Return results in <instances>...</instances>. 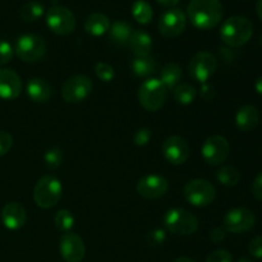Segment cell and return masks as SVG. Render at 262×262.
Returning <instances> with one entry per match:
<instances>
[{"mask_svg": "<svg viewBox=\"0 0 262 262\" xmlns=\"http://www.w3.org/2000/svg\"><path fill=\"white\" fill-rule=\"evenodd\" d=\"M224 8L220 0H191L187 15L192 26L199 30H211L223 19Z\"/></svg>", "mask_w": 262, "mask_h": 262, "instance_id": "obj_1", "label": "cell"}, {"mask_svg": "<svg viewBox=\"0 0 262 262\" xmlns=\"http://www.w3.org/2000/svg\"><path fill=\"white\" fill-rule=\"evenodd\" d=\"M253 25L248 18L233 15L225 19L220 27V38L229 48H241L251 40Z\"/></svg>", "mask_w": 262, "mask_h": 262, "instance_id": "obj_2", "label": "cell"}, {"mask_svg": "<svg viewBox=\"0 0 262 262\" xmlns=\"http://www.w3.org/2000/svg\"><path fill=\"white\" fill-rule=\"evenodd\" d=\"M138 101L145 110L155 113L165 105L168 90L158 78H147L138 89Z\"/></svg>", "mask_w": 262, "mask_h": 262, "instance_id": "obj_3", "label": "cell"}, {"mask_svg": "<svg viewBox=\"0 0 262 262\" xmlns=\"http://www.w3.org/2000/svg\"><path fill=\"white\" fill-rule=\"evenodd\" d=\"M61 192V182L56 177L43 176L36 183L33 189V200L41 209H51L60 201Z\"/></svg>", "mask_w": 262, "mask_h": 262, "instance_id": "obj_4", "label": "cell"}, {"mask_svg": "<svg viewBox=\"0 0 262 262\" xmlns=\"http://www.w3.org/2000/svg\"><path fill=\"white\" fill-rule=\"evenodd\" d=\"M164 225L173 234L192 235L199 229V220L188 210L174 207L164 215Z\"/></svg>", "mask_w": 262, "mask_h": 262, "instance_id": "obj_5", "label": "cell"}, {"mask_svg": "<svg viewBox=\"0 0 262 262\" xmlns=\"http://www.w3.org/2000/svg\"><path fill=\"white\" fill-rule=\"evenodd\" d=\"M15 54L26 63L40 61L46 54V42L41 36L35 33H26L15 41Z\"/></svg>", "mask_w": 262, "mask_h": 262, "instance_id": "obj_6", "label": "cell"}, {"mask_svg": "<svg viewBox=\"0 0 262 262\" xmlns=\"http://www.w3.org/2000/svg\"><path fill=\"white\" fill-rule=\"evenodd\" d=\"M184 199L188 204L196 207L209 206L216 197V189L214 184L206 179H192L184 186Z\"/></svg>", "mask_w": 262, "mask_h": 262, "instance_id": "obj_7", "label": "cell"}, {"mask_svg": "<svg viewBox=\"0 0 262 262\" xmlns=\"http://www.w3.org/2000/svg\"><path fill=\"white\" fill-rule=\"evenodd\" d=\"M76 17L73 12L61 5H53L46 12V25L51 32L59 36L69 35L76 28Z\"/></svg>", "mask_w": 262, "mask_h": 262, "instance_id": "obj_8", "label": "cell"}, {"mask_svg": "<svg viewBox=\"0 0 262 262\" xmlns=\"http://www.w3.org/2000/svg\"><path fill=\"white\" fill-rule=\"evenodd\" d=\"M94 84L87 76L76 74L67 79L61 86V96L69 104H78L91 95Z\"/></svg>", "mask_w": 262, "mask_h": 262, "instance_id": "obj_9", "label": "cell"}, {"mask_svg": "<svg viewBox=\"0 0 262 262\" xmlns=\"http://www.w3.org/2000/svg\"><path fill=\"white\" fill-rule=\"evenodd\" d=\"M230 154V145L223 136L215 135L206 138L201 147V155L205 163L215 166L220 165L228 159Z\"/></svg>", "mask_w": 262, "mask_h": 262, "instance_id": "obj_10", "label": "cell"}, {"mask_svg": "<svg viewBox=\"0 0 262 262\" xmlns=\"http://www.w3.org/2000/svg\"><path fill=\"white\" fill-rule=\"evenodd\" d=\"M256 223V216L251 210L246 207H234L225 214L223 219L225 232L233 234H242L253 228Z\"/></svg>", "mask_w": 262, "mask_h": 262, "instance_id": "obj_11", "label": "cell"}, {"mask_svg": "<svg viewBox=\"0 0 262 262\" xmlns=\"http://www.w3.org/2000/svg\"><path fill=\"white\" fill-rule=\"evenodd\" d=\"M216 58L209 51H200L191 59L188 66V73L194 81L206 83L216 71Z\"/></svg>", "mask_w": 262, "mask_h": 262, "instance_id": "obj_12", "label": "cell"}, {"mask_svg": "<svg viewBox=\"0 0 262 262\" xmlns=\"http://www.w3.org/2000/svg\"><path fill=\"white\" fill-rule=\"evenodd\" d=\"M186 14L179 8L166 10L159 20V32L165 38H176L186 30Z\"/></svg>", "mask_w": 262, "mask_h": 262, "instance_id": "obj_13", "label": "cell"}, {"mask_svg": "<svg viewBox=\"0 0 262 262\" xmlns=\"http://www.w3.org/2000/svg\"><path fill=\"white\" fill-rule=\"evenodd\" d=\"M137 193L142 199L158 200L163 197L169 189V182L165 177L159 174H148L137 182Z\"/></svg>", "mask_w": 262, "mask_h": 262, "instance_id": "obj_14", "label": "cell"}, {"mask_svg": "<svg viewBox=\"0 0 262 262\" xmlns=\"http://www.w3.org/2000/svg\"><path fill=\"white\" fill-rule=\"evenodd\" d=\"M59 252L66 262H81L86 253L83 239L73 232L64 233L59 241Z\"/></svg>", "mask_w": 262, "mask_h": 262, "instance_id": "obj_15", "label": "cell"}, {"mask_svg": "<svg viewBox=\"0 0 262 262\" xmlns=\"http://www.w3.org/2000/svg\"><path fill=\"white\" fill-rule=\"evenodd\" d=\"M161 151L166 160L173 165H182L189 158V146L181 136H170L161 146Z\"/></svg>", "mask_w": 262, "mask_h": 262, "instance_id": "obj_16", "label": "cell"}, {"mask_svg": "<svg viewBox=\"0 0 262 262\" xmlns=\"http://www.w3.org/2000/svg\"><path fill=\"white\" fill-rule=\"evenodd\" d=\"M2 222L9 230H19L27 222V212L19 202H8L2 210Z\"/></svg>", "mask_w": 262, "mask_h": 262, "instance_id": "obj_17", "label": "cell"}, {"mask_svg": "<svg viewBox=\"0 0 262 262\" xmlns=\"http://www.w3.org/2000/svg\"><path fill=\"white\" fill-rule=\"evenodd\" d=\"M22 92L20 77L12 69L0 68V99L14 100Z\"/></svg>", "mask_w": 262, "mask_h": 262, "instance_id": "obj_18", "label": "cell"}, {"mask_svg": "<svg viewBox=\"0 0 262 262\" xmlns=\"http://www.w3.org/2000/svg\"><path fill=\"white\" fill-rule=\"evenodd\" d=\"M28 99L37 104H45L51 97V84L42 77H33L26 84Z\"/></svg>", "mask_w": 262, "mask_h": 262, "instance_id": "obj_19", "label": "cell"}, {"mask_svg": "<svg viewBox=\"0 0 262 262\" xmlns=\"http://www.w3.org/2000/svg\"><path fill=\"white\" fill-rule=\"evenodd\" d=\"M260 123V113L253 105H243L235 114V125L241 132H251Z\"/></svg>", "mask_w": 262, "mask_h": 262, "instance_id": "obj_20", "label": "cell"}, {"mask_svg": "<svg viewBox=\"0 0 262 262\" xmlns=\"http://www.w3.org/2000/svg\"><path fill=\"white\" fill-rule=\"evenodd\" d=\"M128 43H129L130 50L135 54L136 58L148 56L151 49H152V38L146 31L142 30L133 31Z\"/></svg>", "mask_w": 262, "mask_h": 262, "instance_id": "obj_21", "label": "cell"}, {"mask_svg": "<svg viewBox=\"0 0 262 262\" xmlns=\"http://www.w3.org/2000/svg\"><path fill=\"white\" fill-rule=\"evenodd\" d=\"M110 28V19L104 13H92L86 18L84 30L89 35L99 37L105 35Z\"/></svg>", "mask_w": 262, "mask_h": 262, "instance_id": "obj_22", "label": "cell"}, {"mask_svg": "<svg viewBox=\"0 0 262 262\" xmlns=\"http://www.w3.org/2000/svg\"><path fill=\"white\" fill-rule=\"evenodd\" d=\"M107 32H109V37L112 42H114L115 45H125L129 41L133 28L129 23L124 22V20H115L114 23L110 25Z\"/></svg>", "mask_w": 262, "mask_h": 262, "instance_id": "obj_23", "label": "cell"}, {"mask_svg": "<svg viewBox=\"0 0 262 262\" xmlns=\"http://www.w3.org/2000/svg\"><path fill=\"white\" fill-rule=\"evenodd\" d=\"M182 79V69L174 61L165 64L160 71V81L166 90H173Z\"/></svg>", "mask_w": 262, "mask_h": 262, "instance_id": "obj_24", "label": "cell"}, {"mask_svg": "<svg viewBox=\"0 0 262 262\" xmlns=\"http://www.w3.org/2000/svg\"><path fill=\"white\" fill-rule=\"evenodd\" d=\"M130 68L135 76L140 77V78H145V77L151 76L158 69V63L151 56H142V58H135L130 63Z\"/></svg>", "mask_w": 262, "mask_h": 262, "instance_id": "obj_25", "label": "cell"}, {"mask_svg": "<svg viewBox=\"0 0 262 262\" xmlns=\"http://www.w3.org/2000/svg\"><path fill=\"white\" fill-rule=\"evenodd\" d=\"M132 15L135 20L140 25L146 26L151 23L154 17V12L151 5L146 0H136L132 5Z\"/></svg>", "mask_w": 262, "mask_h": 262, "instance_id": "obj_26", "label": "cell"}, {"mask_svg": "<svg viewBox=\"0 0 262 262\" xmlns=\"http://www.w3.org/2000/svg\"><path fill=\"white\" fill-rule=\"evenodd\" d=\"M45 14V8L40 2H28L23 4L19 9L20 19L25 22H36Z\"/></svg>", "mask_w": 262, "mask_h": 262, "instance_id": "obj_27", "label": "cell"}, {"mask_svg": "<svg viewBox=\"0 0 262 262\" xmlns=\"http://www.w3.org/2000/svg\"><path fill=\"white\" fill-rule=\"evenodd\" d=\"M197 91L194 86L189 83H179L173 89L174 100L179 105H189L196 99Z\"/></svg>", "mask_w": 262, "mask_h": 262, "instance_id": "obj_28", "label": "cell"}, {"mask_svg": "<svg viewBox=\"0 0 262 262\" xmlns=\"http://www.w3.org/2000/svg\"><path fill=\"white\" fill-rule=\"evenodd\" d=\"M216 179L220 184L225 187L237 186L241 179V173L235 166L224 165L216 171Z\"/></svg>", "mask_w": 262, "mask_h": 262, "instance_id": "obj_29", "label": "cell"}, {"mask_svg": "<svg viewBox=\"0 0 262 262\" xmlns=\"http://www.w3.org/2000/svg\"><path fill=\"white\" fill-rule=\"evenodd\" d=\"M74 223H76V219L69 210L61 209L56 212L55 225L61 232H71L72 228L74 227Z\"/></svg>", "mask_w": 262, "mask_h": 262, "instance_id": "obj_30", "label": "cell"}, {"mask_svg": "<svg viewBox=\"0 0 262 262\" xmlns=\"http://www.w3.org/2000/svg\"><path fill=\"white\" fill-rule=\"evenodd\" d=\"M63 151L58 147L50 148V150L46 151L45 155H43V160H45L46 166H48L49 169H51V170L58 169L59 166L61 165V163H63Z\"/></svg>", "mask_w": 262, "mask_h": 262, "instance_id": "obj_31", "label": "cell"}, {"mask_svg": "<svg viewBox=\"0 0 262 262\" xmlns=\"http://www.w3.org/2000/svg\"><path fill=\"white\" fill-rule=\"evenodd\" d=\"M95 74H96V77L100 81L107 83V82H112L114 79L115 71L110 64L104 63V61H99L95 66Z\"/></svg>", "mask_w": 262, "mask_h": 262, "instance_id": "obj_32", "label": "cell"}, {"mask_svg": "<svg viewBox=\"0 0 262 262\" xmlns=\"http://www.w3.org/2000/svg\"><path fill=\"white\" fill-rule=\"evenodd\" d=\"M14 55V49L8 41L0 40V66H5L12 60Z\"/></svg>", "mask_w": 262, "mask_h": 262, "instance_id": "obj_33", "label": "cell"}, {"mask_svg": "<svg viewBox=\"0 0 262 262\" xmlns=\"http://www.w3.org/2000/svg\"><path fill=\"white\" fill-rule=\"evenodd\" d=\"M164 241H165V230L163 229H154L148 232L147 235H146V242L150 246H154V247L161 246Z\"/></svg>", "mask_w": 262, "mask_h": 262, "instance_id": "obj_34", "label": "cell"}, {"mask_svg": "<svg viewBox=\"0 0 262 262\" xmlns=\"http://www.w3.org/2000/svg\"><path fill=\"white\" fill-rule=\"evenodd\" d=\"M151 140V130L148 128H141L136 132L135 138V145L138 146V147H143V146L147 145Z\"/></svg>", "mask_w": 262, "mask_h": 262, "instance_id": "obj_35", "label": "cell"}, {"mask_svg": "<svg viewBox=\"0 0 262 262\" xmlns=\"http://www.w3.org/2000/svg\"><path fill=\"white\" fill-rule=\"evenodd\" d=\"M13 145V138L5 130H0V158L7 155L9 150L12 148Z\"/></svg>", "mask_w": 262, "mask_h": 262, "instance_id": "obj_36", "label": "cell"}, {"mask_svg": "<svg viewBox=\"0 0 262 262\" xmlns=\"http://www.w3.org/2000/svg\"><path fill=\"white\" fill-rule=\"evenodd\" d=\"M206 262H233V258L228 251L216 250L207 256Z\"/></svg>", "mask_w": 262, "mask_h": 262, "instance_id": "obj_37", "label": "cell"}, {"mask_svg": "<svg viewBox=\"0 0 262 262\" xmlns=\"http://www.w3.org/2000/svg\"><path fill=\"white\" fill-rule=\"evenodd\" d=\"M248 252H250V255L252 256V257L261 260L262 258V235L253 238V239L251 241L250 245H248Z\"/></svg>", "mask_w": 262, "mask_h": 262, "instance_id": "obj_38", "label": "cell"}, {"mask_svg": "<svg viewBox=\"0 0 262 262\" xmlns=\"http://www.w3.org/2000/svg\"><path fill=\"white\" fill-rule=\"evenodd\" d=\"M216 96V90L212 84L209 83H202L201 89H200V97L205 101H211Z\"/></svg>", "mask_w": 262, "mask_h": 262, "instance_id": "obj_39", "label": "cell"}, {"mask_svg": "<svg viewBox=\"0 0 262 262\" xmlns=\"http://www.w3.org/2000/svg\"><path fill=\"white\" fill-rule=\"evenodd\" d=\"M252 193L256 200L262 201V171L256 176L255 181L252 183Z\"/></svg>", "mask_w": 262, "mask_h": 262, "instance_id": "obj_40", "label": "cell"}, {"mask_svg": "<svg viewBox=\"0 0 262 262\" xmlns=\"http://www.w3.org/2000/svg\"><path fill=\"white\" fill-rule=\"evenodd\" d=\"M225 229L224 228H215V229L211 230L210 233V239L215 243H219L225 239Z\"/></svg>", "mask_w": 262, "mask_h": 262, "instance_id": "obj_41", "label": "cell"}, {"mask_svg": "<svg viewBox=\"0 0 262 262\" xmlns=\"http://www.w3.org/2000/svg\"><path fill=\"white\" fill-rule=\"evenodd\" d=\"M156 2L165 8H173V7H176V5L178 4L181 0H156Z\"/></svg>", "mask_w": 262, "mask_h": 262, "instance_id": "obj_42", "label": "cell"}, {"mask_svg": "<svg viewBox=\"0 0 262 262\" xmlns=\"http://www.w3.org/2000/svg\"><path fill=\"white\" fill-rule=\"evenodd\" d=\"M255 90L260 96H262V76L258 77L255 82Z\"/></svg>", "mask_w": 262, "mask_h": 262, "instance_id": "obj_43", "label": "cell"}, {"mask_svg": "<svg viewBox=\"0 0 262 262\" xmlns=\"http://www.w3.org/2000/svg\"><path fill=\"white\" fill-rule=\"evenodd\" d=\"M256 13H257L258 18L262 20V0H257V3H256Z\"/></svg>", "mask_w": 262, "mask_h": 262, "instance_id": "obj_44", "label": "cell"}, {"mask_svg": "<svg viewBox=\"0 0 262 262\" xmlns=\"http://www.w3.org/2000/svg\"><path fill=\"white\" fill-rule=\"evenodd\" d=\"M174 262H194L192 258L186 257V256H182V257H178L177 260H174Z\"/></svg>", "mask_w": 262, "mask_h": 262, "instance_id": "obj_45", "label": "cell"}, {"mask_svg": "<svg viewBox=\"0 0 262 262\" xmlns=\"http://www.w3.org/2000/svg\"><path fill=\"white\" fill-rule=\"evenodd\" d=\"M237 262H252V260H250L248 257H241Z\"/></svg>", "mask_w": 262, "mask_h": 262, "instance_id": "obj_46", "label": "cell"}, {"mask_svg": "<svg viewBox=\"0 0 262 262\" xmlns=\"http://www.w3.org/2000/svg\"><path fill=\"white\" fill-rule=\"evenodd\" d=\"M260 43H261V46H262V32H261V35H260Z\"/></svg>", "mask_w": 262, "mask_h": 262, "instance_id": "obj_47", "label": "cell"}]
</instances>
